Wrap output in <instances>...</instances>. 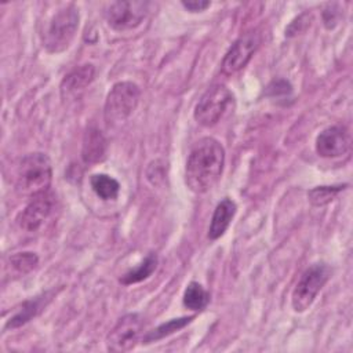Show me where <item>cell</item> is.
<instances>
[{
    "label": "cell",
    "instance_id": "1",
    "mask_svg": "<svg viewBox=\"0 0 353 353\" xmlns=\"http://www.w3.org/2000/svg\"><path fill=\"white\" fill-rule=\"evenodd\" d=\"M225 164V149L211 137L199 139L188 157L185 181L194 193H205L219 181Z\"/></svg>",
    "mask_w": 353,
    "mask_h": 353
},
{
    "label": "cell",
    "instance_id": "2",
    "mask_svg": "<svg viewBox=\"0 0 353 353\" xmlns=\"http://www.w3.org/2000/svg\"><path fill=\"white\" fill-rule=\"evenodd\" d=\"M52 179L51 160L46 153L34 152L22 157L17 170L18 193L33 197L48 190Z\"/></svg>",
    "mask_w": 353,
    "mask_h": 353
},
{
    "label": "cell",
    "instance_id": "3",
    "mask_svg": "<svg viewBox=\"0 0 353 353\" xmlns=\"http://www.w3.org/2000/svg\"><path fill=\"white\" fill-rule=\"evenodd\" d=\"M79 10L74 7V4L61 8L51 18L47 29L44 30L43 46L46 50L52 54L65 51L74 39L79 28Z\"/></svg>",
    "mask_w": 353,
    "mask_h": 353
},
{
    "label": "cell",
    "instance_id": "4",
    "mask_svg": "<svg viewBox=\"0 0 353 353\" xmlns=\"http://www.w3.org/2000/svg\"><path fill=\"white\" fill-rule=\"evenodd\" d=\"M141 90L135 83L119 81L116 83L105 101V120L108 124L124 121L138 106Z\"/></svg>",
    "mask_w": 353,
    "mask_h": 353
},
{
    "label": "cell",
    "instance_id": "5",
    "mask_svg": "<svg viewBox=\"0 0 353 353\" xmlns=\"http://www.w3.org/2000/svg\"><path fill=\"white\" fill-rule=\"evenodd\" d=\"M330 276L331 268L325 263H314L307 268L292 291L291 303L294 310L301 313L309 309L317 294L328 281Z\"/></svg>",
    "mask_w": 353,
    "mask_h": 353
},
{
    "label": "cell",
    "instance_id": "6",
    "mask_svg": "<svg viewBox=\"0 0 353 353\" xmlns=\"http://www.w3.org/2000/svg\"><path fill=\"white\" fill-rule=\"evenodd\" d=\"M232 92L222 84L211 85L199 99L194 108V119L204 127L214 125L219 121L226 108L232 102Z\"/></svg>",
    "mask_w": 353,
    "mask_h": 353
},
{
    "label": "cell",
    "instance_id": "7",
    "mask_svg": "<svg viewBox=\"0 0 353 353\" xmlns=\"http://www.w3.org/2000/svg\"><path fill=\"white\" fill-rule=\"evenodd\" d=\"M149 11L148 1L128 0V1H114L106 11L105 18L108 25L119 32L131 30L142 23Z\"/></svg>",
    "mask_w": 353,
    "mask_h": 353
},
{
    "label": "cell",
    "instance_id": "8",
    "mask_svg": "<svg viewBox=\"0 0 353 353\" xmlns=\"http://www.w3.org/2000/svg\"><path fill=\"white\" fill-rule=\"evenodd\" d=\"M142 331V317L138 313L123 316L106 338V347L110 352H128L139 341Z\"/></svg>",
    "mask_w": 353,
    "mask_h": 353
},
{
    "label": "cell",
    "instance_id": "9",
    "mask_svg": "<svg viewBox=\"0 0 353 353\" xmlns=\"http://www.w3.org/2000/svg\"><path fill=\"white\" fill-rule=\"evenodd\" d=\"M54 204L55 199L48 190L33 196L25 210H22V212L18 215V226L29 233L37 232L51 216L54 211Z\"/></svg>",
    "mask_w": 353,
    "mask_h": 353
},
{
    "label": "cell",
    "instance_id": "10",
    "mask_svg": "<svg viewBox=\"0 0 353 353\" xmlns=\"http://www.w3.org/2000/svg\"><path fill=\"white\" fill-rule=\"evenodd\" d=\"M259 43L261 36L255 30L240 36L226 52L222 61V72L225 74H233L243 69L256 51Z\"/></svg>",
    "mask_w": 353,
    "mask_h": 353
},
{
    "label": "cell",
    "instance_id": "11",
    "mask_svg": "<svg viewBox=\"0 0 353 353\" xmlns=\"http://www.w3.org/2000/svg\"><path fill=\"white\" fill-rule=\"evenodd\" d=\"M349 149L350 137L342 127H328L323 130L316 138V152L321 157H339Z\"/></svg>",
    "mask_w": 353,
    "mask_h": 353
},
{
    "label": "cell",
    "instance_id": "12",
    "mask_svg": "<svg viewBox=\"0 0 353 353\" xmlns=\"http://www.w3.org/2000/svg\"><path fill=\"white\" fill-rule=\"evenodd\" d=\"M95 68L91 63L81 65L68 73L61 81L62 99H76L94 80Z\"/></svg>",
    "mask_w": 353,
    "mask_h": 353
},
{
    "label": "cell",
    "instance_id": "13",
    "mask_svg": "<svg viewBox=\"0 0 353 353\" xmlns=\"http://www.w3.org/2000/svg\"><path fill=\"white\" fill-rule=\"evenodd\" d=\"M108 143L102 132L94 127L88 128L84 134L81 159L85 164L101 163L106 157Z\"/></svg>",
    "mask_w": 353,
    "mask_h": 353
},
{
    "label": "cell",
    "instance_id": "14",
    "mask_svg": "<svg viewBox=\"0 0 353 353\" xmlns=\"http://www.w3.org/2000/svg\"><path fill=\"white\" fill-rule=\"evenodd\" d=\"M236 203L232 199L226 197L221 203H218L208 228V239L216 240L226 232L236 214Z\"/></svg>",
    "mask_w": 353,
    "mask_h": 353
},
{
    "label": "cell",
    "instance_id": "15",
    "mask_svg": "<svg viewBox=\"0 0 353 353\" xmlns=\"http://www.w3.org/2000/svg\"><path fill=\"white\" fill-rule=\"evenodd\" d=\"M50 294H44L43 296H37L34 299H29L23 302L15 313L10 317V320L6 324V328H18L23 324H26L29 320H32L50 301Z\"/></svg>",
    "mask_w": 353,
    "mask_h": 353
},
{
    "label": "cell",
    "instance_id": "16",
    "mask_svg": "<svg viewBox=\"0 0 353 353\" xmlns=\"http://www.w3.org/2000/svg\"><path fill=\"white\" fill-rule=\"evenodd\" d=\"M91 188L98 197L102 200H114L119 196V182L106 174H94L90 179Z\"/></svg>",
    "mask_w": 353,
    "mask_h": 353
},
{
    "label": "cell",
    "instance_id": "17",
    "mask_svg": "<svg viewBox=\"0 0 353 353\" xmlns=\"http://www.w3.org/2000/svg\"><path fill=\"white\" fill-rule=\"evenodd\" d=\"M156 268H157V256L156 254H149L137 268L130 269L127 273H124L120 281L125 285L143 281L156 270Z\"/></svg>",
    "mask_w": 353,
    "mask_h": 353
},
{
    "label": "cell",
    "instance_id": "18",
    "mask_svg": "<svg viewBox=\"0 0 353 353\" xmlns=\"http://www.w3.org/2000/svg\"><path fill=\"white\" fill-rule=\"evenodd\" d=\"M182 301L185 307L190 310H203L210 302V294L201 284L190 281L185 288Z\"/></svg>",
    "mask_w": 353,
    "mask_h": 353
},
{
    "label": "cell",
    "instance_id": "19",
    "mask_svg": "<svg viewBox=\"0 0 353 353\" xmlns=\"http://www.w3.org/2000/svg\"><path fill=\"white\" fill-rule=\"evenodd\" d=\"M193 320V316H189V317H178V319H171L168 320L167 323H163L160 324L159 327H156L154 330L149 331L143 338V343H150V342H154V341H159V339H163L179 330H182L183 327H186L190 321Z\"/></svg>",
    "mask_w": 353,
    "mask_h": 353
},
{
    "label": "cell",
    "instance_id": "20",
    "mask_svg": "<svg viewBox=\"0 0 353 353\" xmlns=\"http://www.w3.org/2000/svg\"><path fill=\"white\" fill-rule=\"evenodd\" d=\"M346 185H338V186H317L309 192V200L313 205H324L334 200V197L345 189Z\"/></svg>",
    "mask_w": 353,
    "mask_h": 353
},
{
    "label": "cell",
    "instance_id": "21",
    "mask_svg": "<svg viewBox=\"0 0 353 353\" xmlns=\"http://www.w3.org/2000/svg\"><path fill=\"white\" fill-rule=\"evenodd\" d=\"M10 262L14 270H17L19 274H26L36 268L39 258L34 252H18L11 255Z\"/></svg>",
    "mask_w": 353,
    "mask_h": 353
},
{
    "label": "cell",
    "instance_id": "22",
    "mask_svg": "<svg viewBox=\"0 0 353 353\" xmlns=\"http://www.w3.org/2000/svg\"><path fill=\"white\" fill-rule=\"evenodd\" d=\"M182 6L190 12H200V11H204L205 8H208L211 6V3L205 1V0H192V1H182Z\"/></svg>",
    "mask_w": 353,
    "mask_h": 353
}]
</instances>
